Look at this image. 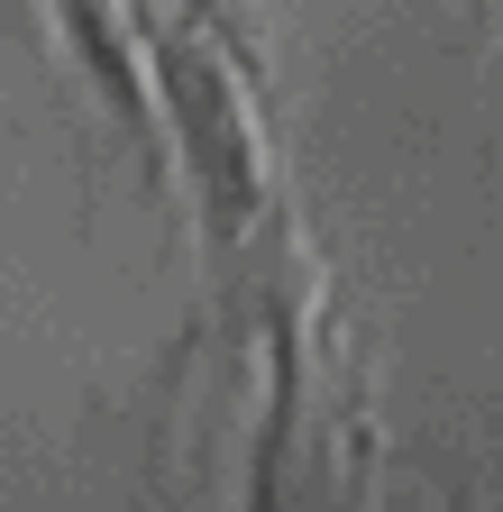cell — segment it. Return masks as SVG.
<instances>
[{
	"instance_id": "3957f363",
	"label": "cell",
	"mask_w": 503,
	"mask_h": 512,
	"mask_svg": "<svg viewBox=\"0 0 503 512\" xmlns=\"http://www.w3.org/2000/svg\"><path fill=\"white\" fill-rule=\"evenodd\" d=\"M458 512H467V503H458Z\"/></svg>"
},
{
	"instance_id": "6da1fadb",
	"label": "cell",
	"mask_w": 503,
	"mask_h": 512,
	"mask_svg": "<svg viewBox=\"0 0 503 512\" xmlns=\"http://www.w3.org/2000/svg\"><path fill=\"white\" fill-rule=\"evenodd\" d=\"M147 64H156V101L183 119V147H193L202 202H211V220L229 229V220L266 192V174H257V138H247L238 92L220 83V55H211V37H183V28L147 19Z\"/></svg>"
},
{
	"instance_id": "7a4b0ae2",
	"label": "cell",
	"mask_w": 503,
	"mask_h": 512,
	"mask_svg": "<svg viewBox=\"0 0 503 512\" xmlns=\"http://www.w3.org/2000/svg\"><path fill=\"white\" fill-rule=\"evenodd\" d=\"M65 28H74V46H83V64L101 74V92L129 110V128L147 147H165V101H156V64L138 55V37H129V19H119V0H65Z\"/></svg>"
}]
</instances>
